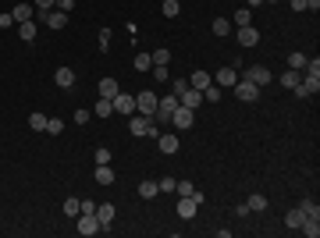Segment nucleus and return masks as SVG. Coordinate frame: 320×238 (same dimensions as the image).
Instances as JSON below:
<instances>
[{"label": "nucleus", "mask_w": 320, "mask_h": 238, "mask_svg": "<svg viewBox=\"0 0 320 238\" xmlns=\"http://www.w3.org/2000/svg\"><path fill=\"white\" fill-rule=\"evenodd\" d=\"M75 231H79L82 238H89V235H100L103 224L96 221V213H79V217H75Z\"/></svg>", "instance_id": "1"}, {"label": "nucleus", "mask_w": 320, "mask_h": 238, "mask_svg": "<svg viewBox=\"0 0 320 238\" xmlns=\"http://www.w3.org/2000/svg\"><path fill=\"white\" fill-rule=\"evenodd\" d=\"M171 125L178 128V132H185V128H192L196 125V110H189V107H174V114H171Z\"/></svg>", "instance_id": "2"}, {"label": "nucleus", "mask_w": 320, "mask_h": 238, "mask_svg": "<svg viewBox=\"0 0 320 238\" xmlns=\"http://www.w3.org/2000/svg\"><path fill=\"white\" fill-rule=\"evenodd\" d=\"M232 89H235V96H239L242 103H256L260 100V85H253V82H245V79H239Z\"/></svg>", "instance_id": "3"}, {"label": "nucleus", "mask_w": 320, "mask_h": 238, "mask_svg": "<svg viewBox=\"0 0 320 238\" xmlns=\"http://www.w3.org/2000/svg\"><path fill=\"white\" fill-rule=\"evenodd\" d=\"M157 92H150V89H143L139 96H135V110L139 114H146V117H153V110H157Z\"/></svg>", "instance_id": "4"}, {"label": "nucleus", "mask_w": 320, "mask_h": 238, "mask_svg": "<svg viewBox=\"0 0 320 238\" xmlns=\"http://www.w3.org/2000/svg\"><path fill=\"white\" fill-rule=\"evenodd\" d=\"M196 210H199L196 196H181V199H178V217H181V221H192V217H196Z\"/></svg>", "instance_id": "5"}, {"label": "nucleus", "mask_w": 320, "mask_h": 238, "mask_svg": "<svg viewBox=\"0 0 320 238\" xmlns=\"http://www.w3.org/2000/svg\"><path fill=\"white\" fill-rule=\"evenodd\" d=\"M242 79L253 82V85H267V82H270V68H263V64H253V68H249Z\"/></svg>", "instance_id": "6"}, {"label": "nucleus", "mask_w": 320, "mask_h": 238, "mask_svg": "<svg viewBox=\"0 0 320 238\" xmlns=\"http://www.w3.org/2000/svg\"><path fill=\"white\" fill-rule=\"evenodd\" d=\"M96 92H100V100H114V96L121 92V85H118L114 79H100L96 82Z\"/></svg>", "instance_id": "7"}, {"label": "nucleus", "mask_w": 320, "mask_h": 238, "mask_svg": "<svg viewBox=\"0 0 320 238\" xmlns=\"http://www.w3.org/2000/svg\"><path fill=\"white\" fill-rule=\"evenodd\" d=\"M256 43H260V29L239 25V46H256Z\"/></svg>", "instance_id": "8"}, {"label": "nucleus", "mask_w": 320, "mask_h": 238, "mask_svg": "<svg viewBox=\"0 0 320 238\" xmlns=\"http://www.w3.org/2000/svg\"><path fill=\"white\" fill-rule=\"evenodd\" d=\"M178 103H181V107H189V110H196V107H199V103H203V92H199V89H192V85H189V89H185V92H181V96H178Z\"/></svg>", "instance_id": "9"}, {"label": "nucleus", "mask_w": 320, "mask_h": 238, "mask_svg": "<svg viewBox=\"0 0 320 238\" xmlns=\"http://www.w3.org/2000/svg\"><path fill=\"white\" fill-rule=\"evenodd\" d=\"M96 221L103 224V231L114 224V203H96Z\"/></svg>", "instance_id": "10"}, {"label": "nucleus", "mask_w": 320, "mask_h": 238, "mask_svg": "<svg viewBox=\"0 0 320 238\" xmlns=\"http://www.w3.org/2000/svg\"><path fill=\"white\" fill-rule=\"evenodd\" d=\"M114 110H118V114H132V110H135V96L118 92V96H114Z\"/></svg>", "instance_id": "11"}, {"label": "nucleus", "mask_w": 320, "mask_h": 238, "mask_svg": "<svg viewBox=\"0 0 320 238\" xmlns=\"http://www.w3.org/2000/svg\"><path fill=\"white\" fill-rule=\"evenodd\" d=\"M160 153H167V157H174V153H178V146H181V142H178V135H171V132H164V135H160Z\"/></svg>", "instance_id": "12"}, {"label": "nucleus", "mask_w": 320, "mask_h": 238, "mask_svg": "<svg viewBox=\"0 0 320 238\" xmlns=\"http://www.w3.org/2000/svg\"><path fill=\"white\" fill-rule=\"evenodd\" d=\"M54 82H57L61 89H75V72H72V68H57V72H54Z\"/></svg>", "instance_id": "13"}, {"label": "nucleus", "mask_w": 320, "mask_h": 238, "mask_svg": "<svg viewBox=\"0 0 320 238\" xmlns=\"http://www.w3.org/2000/svg\"><path fill=\"white\" fill-rule=\"evenodd\" d=\"M189 85L203 92L207 85H214V75H210V72H192V75H189Z\"/></svg>", "instance_id": "14"}, {"label": "nucleus", "mask_w": 320, "mask_h": 238, "mask_svg": "<svg viewBox=\"0 0 320 238\" xmlns=\"http://www.w3.org/2000/svg\"><path fill=\"white\" fill-rule=\"evenodd\" d=\"M96 185H114V167L110 163H96Z\"/></svg>", "instance_id": "15"}, {"label": "nucleus", "mask_w": 320, "mask_h": 238, "mask_svg": "<svg viewBox=\"0 0 320 238\" xmlns=\"http://www.w3.org/2000/svg\"><path fill=\"white\" fill-rule=\"evenodd\" d=\"M47 25L50 29H64L68 25V11H47Z\"/></svg>", "instance_id": "16"}, {"label": "nucleus", "mask_w": 320, "mask_h": 238, "mask_svg": "<svg viewBox=\"0 0 320 238\" xmlns=\"http://www.w3.org/2000/svg\"><path fill=\"white\" fill-rule=\"evenodd\" d=\"M132 68H135L139 75H146V72H153V57H150V54H135V61H132Z\"/></svg>", "instance_id": "17"}, {"label": "nucleus", "mask_w": 320, "mask_h": 238, "mask_svg": "<svg viewBox=\"0 0 320 238\" xmlns=\"http://www.w3.org/2000/svg\"><path fill=\"white\" fill-rule=\"evenodd\" d=\"M214 82H217V85H235V82H239V72H235V68H221V72L214 75Z\"/></svg>", "instance_id": "18"}, {"label": "nucleus", "mask_w": 320, "mask_h": 238, "mask_svg": "<svg viewBox=\"0 0 320 238\" xmlns=\"http://www.w3.org/2000/svg\"><path fill=\"white\" fill-rule=\"evenodd\" d=\"M299 231H303L306 238H317L320 235V217H306V221L299 224Z\"/></svg>", "instance_id": "19"}, {"label": "nucleus", "mask_w": 320, "mask_h": 238, "mask_svg": "<svg viewBox=\"0 0 320 238\" xmlns=\"http://www.w3.org/2000/svg\"><path fill=\"white\" fill-rule=\"evenodd\" d=\"M110 114H114V100H96L93 117H110Z\"/></svg>", "instance_id": "20"}, {"label": "nucleus", "mask_w": 320, "mask_h": 238, "mask_svg": "<svg viewBox=\"0 0 320 238\" xmlns=\"http://www.w3.org/2000/svg\"><path fill=\"white\" fill-rule=\"evenodd\" d=\"M11 14H14V25H21V21H32V7H29V4H18Z\"/></svg>", "instance_id": "21"}, {"label": "nucleus", "mask_w": 320, "mask_h": 238, "mask_svg": "<svg viewBox=\"0 0 320 238\" xmlns=\"http://www.w3.org/2000/svg\"><path fill=\"white\" fill-rule=\"evenodd\" d=\"M245 206H249L253 213H263V210H267V196H260V192H256V196H249V199H245Z\"/></svg>", "instance_id": "22"}, {"label": "nucleus", "mask_w": 320, "mask_h": 238, "mask_svg": "<svg viewBox=\"0 0 320 238\" xmlns=\"http://www.w3.org/2000/svg\"><path fill=\"white\" fill-rule=\"evenodd\" d=\"M139 196H143V199H157V196H160L157 181H143V185H139Z\"/></svg>", "instance_id": "23"}, {"label": "nucleus", "mask_w": 320, "mask_h": 238, "mask_svg": "<svg viewBox=\"0 0 320 238\" xmlns=\"http://www.w3.org/2000/svg\"><path fill=\"white\" fill-rule=\"evenodd\" d=\"M64 213H68V217H79V213H82V199L68 196V199H64Z\"/></svg>", "instance_id": "24"}, {"label": "nucleus", "mask_w": 320, "mask_h": 238, "mask_svg": "<svg viewBox=\"0 0 320 238\" xmlns=\"http://www.w3.org/2000/svg\"><path fill=\"white\" fill-rule=\"evenodd\" d=\"M299 82H303V75H299V72H292V68H288V72L281 75V85H285V89H295Z\"/></svg>", "instance_id": "25"}, {"label": "nucleus", "mask_w": 320, "mask_h": 238, "mask_svg": "<svg viewBox=\"0 0 320 238\" xmlns=\"http://www.w3.org/2000/svg\"><path fill=\"white\" fill-rule=\"evenodd\" d=\"M18 36H21L25 43H32V39H36V25H32V21H21V25H18Z\"/></svg>", "instance_id": "26"}, {"label": "nucleus", "mask_w": 320, "mask_h": 238, "mask_svg": "<svg viewBox=\"0 0 320 238\" xmlns=\"http://www.w3.org/2000/svg\"><path fill=\"white\" fill-rule=\"evenodd\" d=\"M288 68H292V72H303V68H306V54H299V50L288 54Z\"/></svg>", "instance_id": "27"}, {"label": "nucleus", "mask_w": 320, "mask_h": 238, "mask_svg": "<svg viewBox=\"0 0 320 238\" xmlns=\"http://www.w3.org/2000/svg\"><path fill=\"white\" fill-rule=\"evenodd\" d=\"M29 128L32 132H47V114H29Z\"/></svg>", "instance_id": "28"}, {"label": "nucleus", "mask_w": 320, "mask_h": 238, "mask_svg": "<svg viewBox=\"0 0 320 238\" xmlns=\"http://www.w3.org/2000/svg\"><path fill=\"white\" fill-rule=\"evenodd\" d=\"M299 210H303L306 217H320V206H317V199H303V203H299Z\"/></svg>", "instance_id": "29"}, {"label": "nucleus", "mask_w": 320, "mask_h": 238, "mask_svg": "<svg viewBox=\"0 0 320 238\" xmlns=\"http://www.w3.org/2000/svg\"><path fill=\"white\" fill-rule=\"evenodd\" d=\"M160 11H164V18H174V14L181 11V4H178V0H164V4H160Z\"/></svg>", "instance_id": "30"}, {"label": "nucleus", "mask_w": 320, "mask_h": 238, "mask_svg": "<svg viewBox=\"0 0 320 238\" xmlns=\"http://www.w3.org/2000/svg\"><path fill=\"white\" fill-rule=\"evenodd\" d=\"M303 221H306V213H303V210H299V206H295V210H292V213H288V217H285V224H288V228H299V224H303Z\"/></svg>", "instance_id": "31"}, {"label": "nucleus", "mask_w": 320, "mask_h": 238, "mask_svg": "<svg viewBox=\"0 0 320 238\" xmlns=\"http://www.w3.org/2000/svg\"><path fill=\"white\" fill-rule=\"evenodd\" d=\"M232 21H235V25H253V14H249V7H239Z\"/></svg>", "instance_id": "32"}, {"label": "nucleus", "mask_w": 320, "mask_h": 238, "mask_svg": "<svg viewBox=\"0 0 320 238\" xmlns=\"http://www.w3.org/2000/svg\"><path fill=\"white\" fill-rule=\"evenodd\" d=\"M210 32H214V36H228V18H214Z\"/></svg>", "instance_id": "33"}, {"label": "nucleus", "mask_w": 320, "mask_h": 238, "mask_svg": "<svg viewBox=\"0 0 320 238\" xmlns=\"http://www.w3.org/2000/svg\"><path fill=\"white\" fill-rule=\"evenodd\" d=\"M96 46H100L103 54L110 50V29H100V36H96Z\"/></svg>", "instance_id": "34"}, {"label": "nucleus", "mask_w": 320, "mask_h": 238, "mask_svg": "<svg viewBox=\"0 0 320 238\" xmlns=\"http://www.w3.org/2000/svg\"><path fill=\"white\" fill-rule=\"evenodd\" d=\"M47 132H50V135H61V132H64V121H61V117H47Z\"/></svg>", "instance_id": "35"}, {"label": "nucleus", "mask_w": 320, "mask_h": 238, "mask_svg": "<svg viewBox=\"0 0 320 238\" xmlns=\"http://www.w3.org/2000/svg\"><path fill=\"white\" fill-rule=\"evenodd\" d=\"M150 57H153V64H167V61H171V50H167V46H160V50H153V54H150Z\"/></svg>", "instance_id": "36"}, {"label": "nucleus", "mask_w": 320, "mask_h": 238, "mask_svg": "<svg viewBox=\"0 0 320 238\" xmlns=\"http://www.w3.org/2000/svg\"><path fill=\"white\" fill-rule=\"evenodd\" d=\"M203 100H207V103H217V100H221V89H217V85H207V89H203Z\"/></svg>", "instance_id": "37"}, {"label": "nucleus", "mask_w": 320, "mask_h": 238, "mask_svg": "<svg viewBox=\"0 0 320 238\" xmlns=\"http://www.w3.org/2000/svg\"><path fill=\"white\" fill-rule=\"evenodd\" d=\"M174 192H178V196H192L196 185H192V181H174Z\"/></svg>", "instance_id": "38"}, {"label": "nucleus", "mask_w": 320, "mask_h": 238, "mask_svg": "<svg viewBox=\"0 0 320 238\" xmlns=\"http://www.w3.org/2000/svg\"><path fill=\"white\" fill-rule=\"evenodd\" d=\"M93 160H96V163H110V150H107V146H100V150L93 153Z\"/></svg>", "instance_id": "39"}, {"label": "nucleus", "mask_w": 320, "mask_h": 238, "mask_svg": "<svg viewBox=\"0 0 320 238\" xmlns=\"http://www.w3.org/2000/svg\"><path fill=\"white\" fill-rule=\"evenodd\" d=\"M185 89H189V79H178V82H171V92H174V96H181Z\"/></svg>", "instance_id": "40"}, {"label": "nucleus", "mask_w": 320, "mask_h": 238, "mask_svg": "<svg viewBox=\"0 0 320 238\" xmlns=\"http://www.w3.org/2000/svg\"><path fill=\"white\" fill-rule=\"evenodd\" d=\"M153 79H157V82H167V64H153Z\"/></svg>", "instance_id": "41"}, {"label": "nucleus", "mask_w": 320, "mask_h": 238, "mask_svg": "<svg viewBox=\"0 0 320 238\" xmlns=\"http://www.w3.org/2000/svg\"><path fill=\"white\" fill-rule=\"evenodd\" d=\"M157 188H160V192H174V178H160Z\"/></svg>", "instance_id": "42"}, {"label": "nucleus", "mask_w": 320, "mask_h": 238, "mask_svg": "<svg viewBox=\"0 0 320 238\" xmlns=\"http://www.w3.org/2000/svg\"><path fill=\"white\" fill-rule=\"evenodd\" d=\"M89 117H93V110H85V107H82V110H75V125H85Z\"/></svg>", "instance_id": "43"}, {"label": "nucleus", "mask_w": 320, "mask_h": 238, "mask_svg": "<svg viewBox=\"0 0 320 238\" xmlns=\"http://www.w3.org/2000/svg\"><path fill=\"white\" fill-rule=\"evenodd\" d=\"M7 25H14V14H11V11L0 14V29H7Z\"/></svg>", "instance_id": "44"}, {"label": "nucleus", "mask_w": 320, "mask_h": 238, "mask_svg": "<svg viewBox=\"0 0 320 238\" xmlns=\"http://www.w3.org/2000/svg\"><path fill=\"white\" fill-rule=\"evenodd\" d=\"M82 213H96V203L93 199H82Z\"/></svg>", "instance_id": "45"}, {"label": "nucleus", "mask_w": 320, "mask_h": 238, "mask_svg": "<svg viewBox=\"0 0 320 238\" xmlns=\"http://www.w3.org/2000/svg\"><path fill=\"white\" fill-rule=\"evenodd\" d=\"M54 4H57V0H36V7H39V11H54Z\"/></svg>", "instance_id": "46"}, {"label": "nucleus", "mask_w": 320, "mask_h": 238, "mask_svg": "<svg viewBox=\"0 0 320 238\" xmlns=\"http://www.w3.org/2000/svg\"><path fill=\"white\" fill-rule=\"evenodd\" d=\"M75 7V0H57V11H72Z\"/></svg>", "instance_id": "47"}, {"label": "nucleus", "mask_w": 320, "mask_h": 238, "mask_svg": "<svg viewBox=\"0 0 320 238\" xmlns=\"http://www.w3.org/2000/svg\"><path fill=\"white\" fill-rule=\"evenodd\" d=\"M292 4V11H306V0H288Z\"/></svg>", "instance_id": "48"}, {"label": "nucleus", "mask_w": 320, "mask_h": 238, "mask_svg": "<svg viewBox=\"0 0 320 238\" xmlns=\"http://www.w3.org/2000/svg\"><path fill=\"white\" fill-rule=\"evenodd\" d=\"M306 11H320V0H306Z\"/></svg>", "instance_id": "49"}, {"label": "nucleus", "mask_w": 320, "mask_h": 238, "mask_svg": "<svg viewBox=\"0 0 320 238\" xmlns=\"http://www.w3.org/2000/svg\"><path fill=\"white\" fill-rule=\"evenodd\" d=\"M256 4H263V0H245V7H256Z\"/></svg>", "instance_id": "50"}, {"label": "nucleus", "mask_w": 320, "mask_h": 238, "mask_svg": "<svg viewBox=\"0 0 320 238\" xmlns=\"http://www.w3.org/2000/svg\"><path fill=\"white\" fill-rule=\"evenodd\" d=\"M263 4H278V0H263Z\"/></svg>", "instance_id": "51"}]
</instances>
